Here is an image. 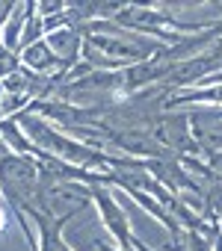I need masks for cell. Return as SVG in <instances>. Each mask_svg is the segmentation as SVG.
<instances>
[{"mask_svg":"<svg viewBox=\"0 0 222 251\" xmlns=\"http://www.w3.org/2000/svg\"><path fill=\"white\" fill-rule=\"evenodd\" d=\"M6 227V219H3V210H0V230H3Z\"/></svg>","mask_w":222,"mask_h":251,"instance_id":"cell-1","label":"cell"}]
</instances>
